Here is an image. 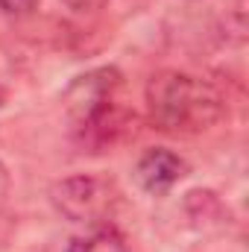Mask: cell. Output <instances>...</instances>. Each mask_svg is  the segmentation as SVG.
<instances>
[{
    "instance_id": "obj_1",
    "label": "cell",
    "mask_w": 249,
    "mask_h": 252,
    "mask_svg": "<svg viewBox=\"0 0 249 252\" xmlns=\"http://www.w3.org/2000/svg\"><path fill=\"white\" fill-rule=\"evenodd\" d=\"M147 115L158 132L199 135L226 115V100L217 85L185 70H158L147 82Z\"/></svg>"
},
{
    "instance_id": "obj_2",
    "label": "cell",
    "mask_w": 249,
    "mask_h": 252,
    "mask_svg": "<svg viewBox=\"0 0 249 252\" xmlns=\"http://www.w3.org/2000/svg\"><path fill=\"white\" fill-rule=\"evenodd\" d=\"M124 76L118 67H94L76 76L64 91V112L70 121L73 138L100 153L112 147L129 126V109L121 103Z\"/></svg>"
},
{
    "instance_id": "obj_3",
    "label": "cell",
    "mask_w": 249,
    "mask_h": 252,
    "mask_svg": "<svg viewBox=\"0 0 249 252\" xmlns=\"http://www.w3.org/2000/svg\"><path fill=\"white\" fill-rule=\"evenodd\" d=\"M50 202L64 220L97 226L109 217L115 205V185L97 173H73L53 182Z\"/></svg>"
},
{
    "instance_id": "obj_4",
    "label": "cell",
    "mask_w": 249,
    "mask_h": 252,
    "mask_svg": "<svg viewBox=\"0 0 249 252\" xmlns=\"http://www.w3.org/2000/svg\"><path fill=\"white\" fill-rule=\"evenodd\" d=\"M187 173V164L182 156H176L173 150H164V147H153L147 150L138 164H135V176H138V185L147 190V193H167L182 176Z\"/></svg>"
},
{
    "instance_id": "obj_5",
    "label": "cell",
    "mask_w": 249,
    "mask_h": 252,
    "mask_svg": "<svg viewBox=\"0 0 249 252\" xmlns=\"http://www.w3.org/2000/svg\"><path fill=\"white\" fill-rule=\"evenodd\" d=\"M67 252H129V247H126V238L112 223H97V226H88V232L70 238Z\"/></svg>"
},
{
    "instance_id": "obj_6",
    "label": "cell",
    "mask_w": 249,
    "mask_h": 252,
    "mask_svg": "<svg viewBox=\"0 0 249 252\" xmlns=\"http://www.w3.org/2000/svg\"><path fill=\"white\" fill-rule=\"evenodd\" d=\"M41 0H0V12L3 15H30Z\"/></svg>"
},
{
    "instance_id": "obj_7",
    "label": "cell",
    "mask_w": 249,
    "mask_h": 252,
    "mask_svg": "<svg viewBox=\"0 0 249 252\" xmlns=\"http://www.w3.org/2000/svg\"><path fill=\"white\" fill-rule=\"evenodd\" d=\"M67 9H73V12H79V15H88V12H97V9H103L109 0H62Z\"/></svg>"
},
{
    "instance_id": "obj_8",
    "label": "cell",
    "mask_w": 249,
    "mask_h": 252,
    "mask_svg": "<svg viewBox=\"0 0 249 252\" xmlns=\"http://www.w3.org/2000/svg\"><path fill=\"white\" fill-rule=\"evenodd\" d=\"M3 193H6V170L0 167V196H3Z\"/></svg>"
},
{
    "instance_id": "obj_9",
    "label": "cell",
    "mask_w": 249,
    "mask_h": 252,
    "mask_svg": "<svg viewBox=\"0 0 249 252\" xmlns=\"http://www.w3.org/2000/svg\"><path fill=\"white\" fill-rule=\"evenodd\" d=\"M3 103H6V88L0 85V106H3Z\"/></svg>"
}]
</instances>
